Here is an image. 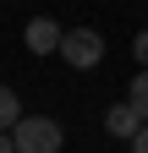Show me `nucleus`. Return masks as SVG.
<instances>
[{"instance_id": "nucleus-2", "label": "nucleus", "mask_w": 148, "mask_h": 153, "mask_svg": "<svg viewBox=\"0 0 148 153\" xmlns=\"http://www.w3.org/2000/svg\"><path fill=\"white\" fill-rule=\"evenodd\" d=\"M61 55H66V66H77V71H93V66L104 60V38H99L93 27H71V33L61 38Z\"/></svg>"}, {"instance_id": "nucleus-5", "label": "nucleus", "mask_w": 148, "mask_h": 153, "mask_svg": "<svg viewBox=\"0 0 148 153\" xmlns=\"http://www.w3.org/2000/svg\"><path fill=\"white\" fill-rule=\"evenodd\" d=\"M16 120H22V104H16V93L0 82V131H11Z\"/></svg>"}, {"instance_id": "nucleus-4", "label": "nucleus", "mask_w": 148, "mask_h": 153, "mask_svg": "<svg viewBox=\"0 0 148 153\" xmlns=\"http://www.w3.org/2000/svg\"><path fill=\"white\" fill-rule=\"evenodd\" d=\"M104 131H110V137H126V142H132L137 131H143V115L132 109V99H126V104H110V109H104Z\"/></svg>"}, {"instance_id": "nucleus-7", "label": "nucleus", "mask_w": 148, "mask_h": 153, "mask_svg": "<svg viewBox=\"0 0 148 153\" xmlns=\"http://www.w3.org/2000/svg\"><path fill=\"white\" fill-rule=\"evenodd\" d=\"M132 55H137V66H148V27L132 38Z\"/></svg>"}, {"instance_id": "nucleus-3", "label": "nucleus", "mask_w": 148, "mask_h": 153, "mask_svg": "<svg viewBox=\"0 0 148 153\" xmlns=\"http://www.w3.org/2000/svg\"><path fill=\"white\" fill-rule=\"evenodd\" d=\"M61 22H49V16H33L28 22V49L33 55H61Z\"/></svg>"}, {"instance_id": "nucleus-9", "label": "nucleus", "mask_w": 148, "mask_h": 153, "mask_svg": "<svg viewBox=\"0 0 148 153\" xmlns=\"http://www.w3.org/2000/svg\"><path fill=\"white\" fill-rule=\"evenodd\" d=\"M0 153H16V137H11V131H0Z\"/></svg>"}, {"instance_id": "nucleus-1", "label": "nucleus", "mask_w": 148, "mask_h": 153, "mask_svg": "<svg viewBox=\"0 0 148 153\" xmlns=\"http://www.w3.org/2000/svg\"><path fill=\"white\" fill-rule=\"evenodd\" d=\"M11 137H16V153H61L66 148V131L49 115H22L11 126Z\"/></svg>"}, {"instance_id": "nucleus-6", "label": "nucleus", "mask_w": 148, "mask_h": 153, "mask_svg": "<svg viewBox=\"0 0 148 153\" xmlns=\"http://www.w3.org/2000/svg\"><path fill=\"white\" fill-rule=\"evenodd\" d=\"M126 99H132V109L143 115V120H148V66L132 76V88H126Z\"/></svg>"}, {"instance_id": "nucleus-8", "label": "nucleus", "mask_w": 148, "mask_h": 153, "mask_svg": "<svg viewBox=\"0 0 148 153\" xmlns=\"http://www.w3.org/2000/svg\"><path fill=\"white\" fill-rule=\"evenodd\" d=\"M132 153H148V120H143V131L132 137Z\"/></svg>"}]
</instances>
